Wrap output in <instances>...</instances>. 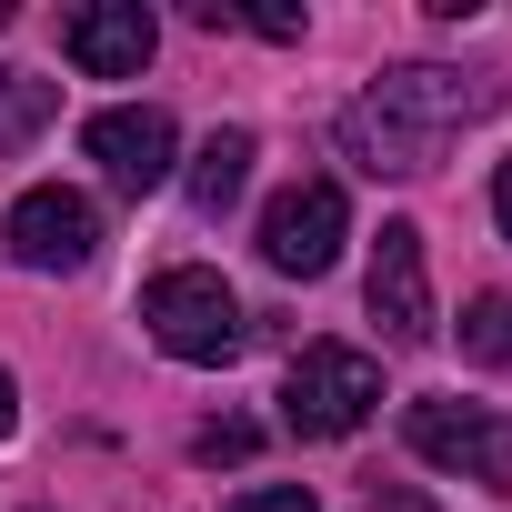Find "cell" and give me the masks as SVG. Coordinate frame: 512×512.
Instances as JSON below:
<instances>
[{
	"label": "cell",
	"instance_id": "cell-5",
	"mask_svg": "<svg viewBox=\"0 0 512 512\" xmlns=\"http://www.w3.org/2000/svg\"><path fill=\"white\" fill-rule=\"evenodd\" d=\"M342 241H352L342 181H292V191L262 211V262H272L282 282H322V272L342 262Z\"/></svg>",
	"mask_w": 512,
	"mask_h": 512
},
{
	"label": "cell",
	"instance_id": "cell-4",
	"mask_svg": "<svg viewBox=\"0 0 512 512\" xmlns=\"http://www.w3.org/2000/svg\"><path fill=\"white\" fill-rule=\"evenodd\" d=\"M402 442H412L432 472H462V482H482V492H512V422L482 412V402L422 392V402H402Z\"/></svg>",
	"mask_w": 512,
	"mask_h": 512
},
{
	"label": "cell",
	"instance_id": "cell-7",
	"mask_svg": "<svg viewBox=\"0 0 512 512\" xmlns=\"http://www.w3.org/2000/svg\"><path fill=\"white\" fill-rule=\"evenodd\" d=\"M362 302H372V322H382L392 352L432 342V272H422V231H412V221H382L372 272H362Z\"/></svg>",
	"mask_w": 512,
	"mask_h": 512
},
{
	"label": "cell",
	"instance_id": "cell-10",
	"mask_svg": "<svg viewBox=\"0 0 512 512\" xmlns=\"http://www.w3.org/2000/svg\"><path fill=\"white\" fill-rule=\"evenodd\" d=\"M241 181H251V131H211V141L191 151V211L221 221V211L241 201Z\"/></svg>",
	"mask_w": 512,
	"mask_h": 512
},
{
	"label": "cell",
	"instance_id": "cell-9",
	"mask_svg": "<svg viewBox=\"0 0 512 512\" xmlns=\"http://www.w3.org/2000/svg\"><path fill=\"white\" fill-rule=\"evenodd\" d=\"M61 51L91 81H141V61L161 51V21L141 11V0H81V11L61 21Z\"/></svg>",
	"mask_w": 512,
	"mask_h": 512
},
{
	"label": "cell",
	"instance_id": "cell-6",
	"mask_svg": "<svg viewBox=\"0 0 512 512\" xmlns=\"http://www.w3.org/2000/svg\"><path fill=\"white\" fill-rule=\"evenodd\" d=\"M91 251H101V211L61 181L21 191L11 201V262L21 272H91Z\"/></svg>",
	"mask_w": 512,
	"mask_h": 512
},
{
	"label": "cell",
	"instance_id": "cell-2",
	"mask_svg": "<svg viewBox=\"0 0 512 512\" xmlns=\"http://www.w3.org/2000/svg\"><path fill=\"white\" fill-rule=\"evenodd\" d=\"M141 332L171 352V362H231L241 342H251V322H241V302H231V282L221 272H201V262H171V272H151L141 282Z\"/></svg>",
	"mask_w": 512,
	"mask_h": 512
},
{
	"label": "cell",
	"instance_id": "cell-15",
	"mask_svg": "<svg viewBox=\"0 0 512 512\" xmlns=\"http://www.w3.org/2000/svg\"><path fill=\"white\" fill-rule=\"evenodd\" d=\"M362 512H432V492H412V482H382Z\"/></svg>",
	"mask_w": 512,
	"mask_h": 512
},
{
	"label": "cell",
	"instance_id": "cell-17",
	"mask_svg": "<svg viewBox=\"0 0 512 512\" xmlns=\"http://www.w3.org/2000/svg\"><path fill=\"white\" fill-rule=\"evenodd\" d=\"M21 432V392H11V372H0V442Z\"/></svg>",
	"mask_w": 512,
	"mask_h": 512
},
{
	"label": "cell",
	"instance_id": "cell-12",
	"mask_svg": "<svg viewBox=\"0 0 512 512\" xmlns=\"http://www.w3.org/2000/svg\"><path fill=\"white\" fill-rule=\"evenodd\" d=\"M462 352H472V362H512V292H482V302L462 312Z\"/></svg>",
	"mask_w": 512,
	"mask_h": 512
},
{
	"label": "cell",
	"instance_id": "cell-1",
	"mask_svg": "<svg viewBox=\"0 0 512 512\" xmlns=\"http://www.w3.org/2000/svg\"><path fill=\"white\" fill-rule=\"evenodd\" d=\"M502 71H442V61H412V71H382L352 111H342V151L372 171V181H412L432 171L472 121L502 111Z\"/></svg>",
	"mask_w": 512,
	"mask_h": 512
},
{
	"label": "cell",
	"instance_id": "cell-16",
	"mask_svg": "<svg viewBox=\"0 0 512 512\" xmlns=\"http://www.w3.org/2000/svg\"><path fill=\"white\" fill-rule=\"evenodd\" d=\"M492 221H502V241H512V161L492 171Z\"/></svg>",
	"mask_w": 512,
	"mask_h": 512
},
{
	"label": "cell",
	"instance_id": "cell-13",
	"mask_svg": "<svg viewBox=\"0 0 512 512\" xmlns=\"http://www.w3.org/2000/svg\"><path fill=\"white\" fill-rule=\"evenodd\" d=\"M191 452H201V462H251V452H262V432H251V422H201Z\"/></svg>",
	"mask_w": 512,
	"mask_h": 512
},
{
	"label": "cell",
	"instance_id": "cell-14",
	"mask_svg": "<svg viewBox=\"0 0 512 512\" xmlns=\"http://www.w3.org/2000/svg\"><path fill=\"white\" fill-rule=\"evenodd\" d=\"M231 512H322V502H312L302 482H262V492H241Z\"/></svg>",
	"mask_w": 512,
	"mask_h": 512
},
{
	"label": "cell",
	"instance_id": "cell-11",
	"mask_svg": "<svg viewBox=\"0 0 512 512\" xmlns=\"http://www.w3.org/2000/svg\"><path fill=\"white\" fill-rule=\"evenodd\" d=\"M51 101H61V91H51L41 71H0V151H21V141L51 121Z\"/></svg>",
	"mask_w": 512,
	"mask_h": 512
},
{
	"label": "cell",
	"instance_id": "cell-8",
	"mask_svg": "<svg viewBox=\"0 0 512 512\" xmlns=\"http://www.w3.org/2000/svg\"><path fill=\"white\" fill-rule=\"evenodd\" d=\"M81 151H91V161H101V181H111V191H131V201H141V191H161V181L181 171V161H171V151H181V131H171V111H151V101H141V111H91V121H81Z\"/></svg>",
	"mask_w": 512,
	"mask_h": 512
},
{
	"label": "cell",
	"instance_id": "cell-3",
	"mask_svg": "<svg viewBox=\"0 0 512 512\" xmlns=\"http://www.w3.org/2000/svg\"><path fill=\"white\" fill-rule=\"evenodd\" d=\"M372 402H382V362L352 352V342H302L292 372H282V422H292L302 442H342V432H362Z\"/></svg>",
	"mask_w": 512,
	"mask_h": 512
},
{
	"label": "cell",
	"instance_id": "cell-18",
	"mask_svg": "<svg viewBox=\"0 0 512 512\" xmlns=\"http://www.w3.org/2000/svg\"><path fill=\"white\" fill-rule=\"evenodd\" d=\"M0 31H11V0H0Z\"/></svg>",
	"mask_w": 512,
	"mask_h": 512
}]
</instances>
